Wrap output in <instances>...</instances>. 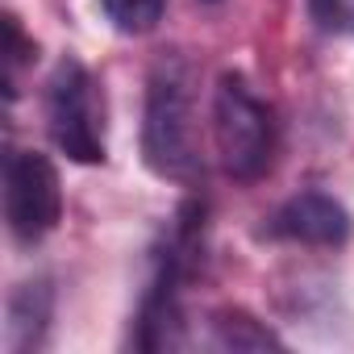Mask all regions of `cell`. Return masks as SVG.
<instances>
[{
  "instance_id": "5",
  "label": "cell",
  "mask_w": 354,
  "mask_h": 354,
  "mask_svg": "<svg viewBox=\"0 0 354 354\" xmlns=\"http://www.w3.org/2000/svg\"><path fill=\"white\" fill-rule=\"evenodd\" d=\"M271 234L304 246H342L350 238V213L325 192H300L275 213Z\"/></svg>"
},
{
  "instance_id": "8",
  "label": "cell",
  "mask_w": 354,
  "mask_h": 354,
  "mask_svg": "<svg viewBox=\"0 0 354 354\" xmlns=\"http://www.w3.org/2000/svg\"><path fill=\"white\" fill-rule=\"evenodd\" d=\"M109 21L125 34H146L158 26L162 9H167V0H100Z\"/></svg>"
},
{
  "instance_id": "7",
  "label": "cell",
  "mask_w": 354,
  "mask_h": 354,
  "mask_svg": "<svg viewBox=\"0 0 354 354\" xmlns=\"http://www.w3.org/2000/svg\"><path fill=\"white\" fill-rule=\"evenodd\" d=\"M217 346H225V350H267V346H279V337L246 313H221L217 317Z\"/></svg>"
},
{
  "instance_id": "6",
  "label": "cell",
  "mask_w": 354,
  "mask_h": 354,
  "mask_svg": "<svg viewBox=\"0 0 354 354\" xmlns=\"http://www.w3.org/2000/svg\"><path fill=\"white\" fill-rule=\"evenodd\" d=\"M50 321V288L46 283H21L9 300V350H30L38 346L42 329Z\"/></svg>"
},
{
  "instance_id": "4",
  "label": "cell",
  "mask_w": 354,
  "mask_h": 354,
  "mask_svg": "<svg viewBox=\"0 0 354 354\" xmlns=\"http://www.w3.org/2000/svg\"><path fill=\"white\" fill-rule=\"evenodd\" d=\"M63 217L59 171L38 150H13L5 162V221L13 238L42 242Z\"/></svg>"
},
{
  "instance_id": "1",
  "label": "cell",
  "mask_w": 354,
  "mask_h": 354,
  "mask_svg": "<svg viewBox=\"0 0 354 354\" xmlns=\"http://www.w3.org/2000/svg\"><path fill=\"white\" fill-rule=\"evenodd\" d=\"M196 75L188 59L167 55L154 63L146 80V121H142V154L162 180H196L201 150H196Z\"/></svg>"
},
{
  "instance_id": "9",
  "label": "cell",
  "mask_w": 354,
  "mask_h": 354,
  "mask_svg": "<svg viewBox=\"0 0 354 354\" xmlns=\"http://www.w3.org/2000/svg\"><path fill=\"white\" fill-rule=\"evenodd\" d=\"M308 13L325 34H354V0H308Z\"/></svg>"
},
{
  "instance_id": "3",
  "label": "cell",
  "mask_w": 354,
  "mask_h": 354,
  "mask_svg": "<svg viewBox=\"0 0 354 354\" xmlns=\"http://www.w3.org/2000/svg\"><path fill=\"white\" fill-rule=\"evenodd\" d=\"M46 121L55 146L75 162H104V92L80 59H63L46 84Z\"/></svg>"
},
{
  "instance_id": "2",
  "label": "cell",
  "mask_w": 354,
  "mask_h": 354,
  "mask_svg": "<svg viewBox=\"0 0 354 354\" xmlns=\"http://www.w3.org/2000/svg\"><path fill=\"white\" fill-rule=\"evenodd\" d=\"M213 142L221 167L234 180H259L275 158V121L271 109L250 92L242 75H221L213 96Z\"/></svg>"
}]
</instances>
